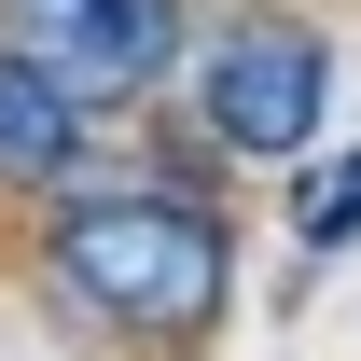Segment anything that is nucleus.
<instances>
[{
    "instance_id": "1",
    "label": "nucleus",
    "mask_w": 361,
    "mask_h": 361,
    "mask_svg": "<svg viewBox=\"0 0 361 361\" xmlns=\"http://www.w3.org/2000/svg\"><path fill=\"white\" fill-rule=\"evenodd\" d=\"M56 278H70L97 319L180 348V334L223 319V223L180 209V195H84V209L56 223Z\"/></svg>"
},
{
    "instance_id": "3",
    "label": "nucleus",
    "mask_w": 361,
    "mask_h": 361,
    "mask_svg": "<svg viewBox=\"0 0 361 361\" xmlns=\"http://www.w3.org/2000/svg\"><path fill=\"white\" fill-rule=\"evenodd\" d=\"M319 97H334V56H319L306 28H236V42L209 56V126H223L236 153H306Z\"/></svg>"
},
{
    "instance_id": "4",
    "label": "nucleus",
    "mask_w": 361,
    "mask_h": 361,
    "mask_svg": "<svg viewBox=\"0 0 361 361\" xmlns=\"http://www.w3.org/2000/svg\"><path fill=\"white\" fill-rule=\"evenodd\" d=\"M70 153H84V97H70V84H42L28 56L0 42V180H56Z\"/></svg>"
},
{
    "instance_id": "2",
    "label": "nucleus",
    "mask_w": 361,
    "mask_h": 361,
    "mask_svg": "<svg viewBox=\"0 0 361 361\" xmlns=\"http://www.w3.org/2000/svg\"><path fill=\"white\" fill-rule=\"evenodd\" d=\"M14 14V56L70 97H139L180 56V0H0Z\"/></svg>"
}]
</instances>
